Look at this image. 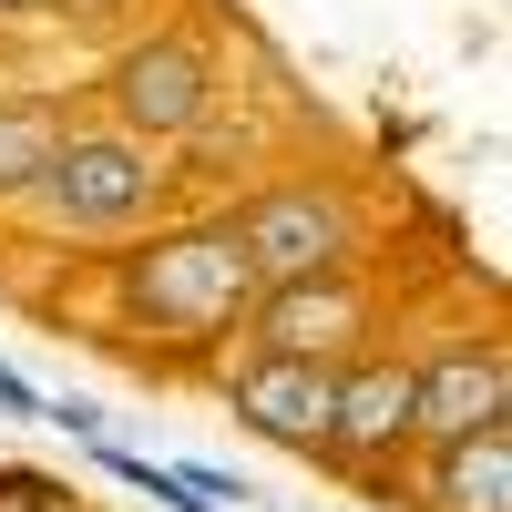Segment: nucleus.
<instances>
[{"label":"nucleus","instance_id":"1","mask_svg":"<svg viewBox=\"0 0 512 512\" xmlns=\"http://www.w3.org/2000/svg\"><path fill=\"white\" fill-rule=\"evenodd\" d=\"M93 287H103V318L175 369H216L256 308V267H246V246L216 205H175L134 246H103Z\"/></svg>","mask_w":512,"mask_h":512},{"label":"nucleus","instance_id":"2","mask_svg":"<svg viewBox=\"0 0 512 512\" xmlns=\"http://www.w3.org/2000/svg\"><path fill=\"white\" fill-rule=\"evenodd\" d=\"M175 205H185L175 154H154V144H134V134H113V123L82 113L72 134L52 144L41 185L11 205V226H31L41 246H82V256H103V246H134L144 226H164Z\"/></svg>","mask_w":512,"mask_h":512},{"label":"nucleus","instance_id":"3","mask_svg":"<svg viewBox=\"0 0 512 512\" xmlns=\"http://www.w3.org/2000/svg\"><path fill=\"white\" fill-rule=\"evenodd\" d=\"M226 93H236V82H226L216 31L185 21V11H144V21L103 52L82 113L113 123V134H134V144H154V154H175V144H195V134H216Z\"/></svg>","mask_w":512,"mask_h":512},{"label":"nucleus","instance_id":"4","mask_svg":"<svg viewBox=\"0 0 512 512\" xmlns=\"http://www.w3.org/2000/svg\"><path fill=\"white\" fill-rule=\"evenodd\" d=\"M216 216L236 226L256 287H297V277H338V267H369V195L328 164H287V175L226 195Z\"/></svg>","mask_w":512,"mask_h":512},{"label":"nucleus","instance_id":"5","mask_svg":"<svg viewBox=\"0 0 512 512\" xmlns=\"http://www.w3.org/2000/svg\"><path fill=\"white\" fill-rule=\"evenodd\" d=\"M379 277L369 267H338V277H297V287H256V308L236 328V349L256 359H318V369H349L359 349H379Z\"/></svg>","mask_w":512,"mask_h":512},{"label":"nucleus","instance_id":"6","mask_svg":"<svg viewBox=\"0 0 512 512\" xmlns=\"http://www.w3.org/2000/svg\"><path fill=\"white\" fill-rule=\"evenodd\" d=\"M512 420V359L502 338L451 328L431 349H410V451H451L472 431H502Z\"/></svg>","mask_w":512,"mask_h":512},{"label":"nucleus","instance_id":"7","mask_svg":"<svg viewBox=\"0 0 512 512\" xmlns=\"http://www.w3.org/2000/svg\"><path fill=\"white\" fill-rule=\"evenodd\" d=\"M318 461H338V472H359V482L410 472V349L400 338H379V349H359L349 369H338L328 451Z\"/></svg>","mask_w":512,"mask_h":512},{"label":"nucleus","instance_id":"8","mask_svg":"<svg viewBox=\"0 0 512 512\" xmlns=\"http://www.w3.org/2000/svg\"><path fill=\"white\" fill-rule=\"evenodd\" d=\"M216 390H226V410H236V431L277 441V451H297V461H318V451H328L338 369H318V359H256V349H226V359H216Z\"/></svg>","mask_w":512,"mask_h":512},{"label":"nucleus","instance_id":"9","mask_svg":"<svg viewBox=\"0 0 512 512\" xmlns=\"http://www.w3.org/2000/svg\"><path fill=\"white\" fill-rule=\"evenodd\" d=\"M410 502L420 512H512V420L451 441V451H410Z\"/></svg>","mask_w":512,"mask_h":512},{"label":"nucleus","instance_id":"10","mask_svg":"<svg viewBox=\"0 0 512 512\" xmlns=\"http://www.w3.org/2000/svg\"><path fill=\"white\" fill-rule=\"evenodd\" d=\"M82 123V93L72 82H11L0 93V216L41 185V164H52V144Z\"/></svg>","mask_w":512,"mask_h":512},{"label":"nucleus","instance_id":"11","mask_svg":"<svg viewBox=\"0 0 512 512\" xmlns=\"http://www.w3.org/2000/svg\"><path fill=\"white\" fill-rule=\"evenodd\" d=\"M41 21H52V31H134L144 21V0H41Z\"/></svg>","mask_w":512,"mask_h":512},{"label":"nucleus","instance_id":"12","mask_svg":"<svg viewBox=\"0 0 512 512\" xmlns=\"http://www.w3.org/2000/svg\"><path fill=\"white\" fill-rule=\"evenodd\" d=\"M0 512H82V502L52 492V482H31V472H0Z\"/></svg>","mask_w":512,"mask_h":512},{"label":"nucleus","instance_id":"13","mask_svg":"<svg viewBox=\"0 0 512 512\" xmlns=\"http://www.w3.org/2000/svg\"><path fill=\"white\" fill-rule=\"evenodd\" d=\"M41 21V0H0V41H11V31H31Z\"/></svg>","mask_w":512,"mask_h":512},{"label":"nucleus","instance_id":"14","mask_svg":"<svg viewBox=\"0 0 512 512\" xmlns=\"http://www.w3.org/2000/svg\"><path fill=\"white\" fill-rule=\"evenodd\" d=\"M11 82H21V62H11V41H0V93H11Z\"/></svg>","mask_w":512,"mask_h":512}]
</instances>
